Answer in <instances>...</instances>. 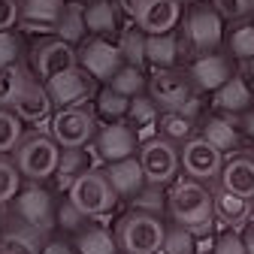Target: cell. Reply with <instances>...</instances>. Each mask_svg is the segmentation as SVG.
<instances>
[{"instance_id": "1", "label": "cell", "mask_w": 254, "mask_h": 254, "mask_svg": "<svg viewBox=\"0 0 254 254\" xmlns=\"http://www.w3.org/2000/svg\"><path fill=\"white\" fill-rule=\"evenodd\" d=\"M167 218L194 230L197 236H209L215 224V190L190 176L176 179L167 185Z\"/></svg>"}, {"instance_id": "2", "label": "cell", "mask_w": 254, "mask_h": 254, "mask_svg": "<svg viewBox=\"0 0 254 254\" xmlns=\"http://www.w3.org/2000/svg\"><path fill=\"white\" fill-rule=\"evenodd\" d=\"M167 236V215H154L130 206L115 224V239L121 254H161Z\"/></svg>"}, {"instance_id": "3", "label": "cell", "mask_w": 254, "mask_h": 254, "mask_svg": "<svg viewBox=\"0 0 254 254\" xmlns=\"http://www.w3.org/2000/svg\"><path fill=\"white\" fill-rule=\"evenodd\" d=\"M148 97L157 103V109H179L188 115H200V97L197 85L188 70L182 67H151L148 73Z\"/></svg>"}, {"instance_id": "4", "label": "cell", "mask_w": 254, "mask_h": 254, "mask_svg": "<svg viewBox=\"0 0 254 254\" xmlns=\"http://www.w3.org/2000/svg\"><path fill=\"white\" fill-rule=\"evenodd\" d=\"M12 157L24 176V182H49L61 161V145L52 133L43 130H27L18 145L12 148Z\"/></svg>"}, {"instance_id": "5", "label": "cell", "mask_w": 254, "mask_h": 254, "mask_svg": "<svg viewBox=\"0 0 254 254\" xmlns=\"http://www.w3.org/2000/svg\"><path fill=\"white\" fill-rule=\"evenodd\" d=\"M139 164H142V173H145V182L148 185H173L179 179V170H182V145L167 139V136H148L145 142H139Z\"/></svg>"}, {"instance_id": "6", "label": "cell", "mask_w": 254, "mask_h": 254, "mask_svg": "<svg viewBox=\"0 0 254 254\" xmlns=\"http://www.w3.org/2000/svg\"><path fill=\"white\" fill-rule=\"evenodd\" d=\"M67 197L88 215V218H100V215H109L115 209V203L121 200L115 194V188L106 176V170H85L82 176L73 179Z\"/></svg>"}, {"instance_id": "7", "label": "cell", "mask_w": 254, "mask_h": 254, "mask_svg": "<svg viewBox=\"0 0 254 254\" xmlns=\"http://www.w3.org/2000/svg\"><path fill=\"white\" fill-rule=\"evenodd\" d=\"M224 15H221L209 0H197L190 3L188 15H185V43L206 55V52H218L224 43Z\"/></svg>"}, {"instance_id": "8", "label": "cell", "mask_w": 254, "mask_h": 254, "mask_svg": "<svg viewBox=\"0 0 254 254\" xmlns=\"http://www.w3.org/2000/svg\"><path fill=\"white\" fill-rule=\"evenodd\" d=\"M49 133L55 136V142L61 148H79V145H91L94 133H97V118L91 109H85L82 103L76 106H61L52 115Z\"/></svg>"}, {"instance_id": "9", "label": "cell", "mask_w": 254, "mask_h": 254, "mask_svg": "<svg viewBox=\"0 0 254 254\" xmlns=\"http://www.w3.org/2000/svg\"><path fill=\"white\" fill-rule=\"evenodd\" d=\"M55 212H58V197L43 182L21 185V190L12 200V215H18L21 221H27V224H34L46 233L55 230Z\"/></svg>"}, {"instance_id": "10", "label": "cell", "mask_w": 254, "mask_h": 254, "mask_svg": "<svg viewBox=\"0 0 254 254\" xmlns=\"http://www.w3.org/2000/svg\"><path fill=\"white\" fill-rule=\"evenodd\" d=\"M91 145H94V154H97L103 164L121 161V157H133L139 151V130L127 118L103 121L97 127V133H94Z\"/></svg>"}, {"instance_id": "11", "label": "cell", "mask_w": 254, "mask_h": 254, "mask_svg": "<svg viewBox=\"0 0 254 254\" xmlns=\"http://www.w3.org/2000/svg\"><path fill=\"white\" fill-rule=\"evenodd\" d=\"M221 167H224V151L215 148L203 133L182 142V170H185V176L212 185V182H218Z\"/></svg>"}, {"instance_id": "12", "label": "cell", "mask_w": 254, "mask_h": 254, "mask_svg": "<svg viewBox=\"0 0 254 254\" xmlns=\"http://www.w3.org/2000/svg\"><path fill=\"white\" fill-rule=\"evenodd\" d=\"M79 64V52L73 43L61 40V37H52V40H40L30 49V70H34L43 82H49L52 76L64 73Z\"/></svg>"}, {"instance_id": "13", "label": "cell", "mask_w": 254, "mask_h": 254, "mask_svg": "<svg viewBox=\"0 0 254 254\" xmlns=\"http://www.w3.org/2000/svg\"><path fill=\"white\" fill-rule=\"evenodd\" d=\"M76 52H79V67H85L97 82H109L124 67V55H121L118 43H109L103 37H94V40L82 43Z\"/></svg>"}, {"instance_id": "14", "label": "cell", "mask_w": 254, "mask_h": 254, "mask_svg": "<svg viewBox=\"0 0 254 254\" xmlns=\"http://www.w3.org/2000/svg\"><path fill=\"white\" fill-rule=\"evenodd\" d=\"M94 82H97V79H94L85 67H79V64H76V67L52 76L46 82V91H49L52 103L61 109V106H76V103L88 100L91 91H94Z\"/></svg>"}, {"instance_id": "15", "label": "cell", "mask_w": 254, "mask_h": 254, "mask_svg": "<svg viewBox=\"0 0 254 254\" xmlns=\"http://www.w3.org/2000/svg\"><path fill=\"white\" fill-rule=\"evenodd\" d=\"M49 233L21 221L18 215H9L0 227V254H40Z\"/></svg>"}, {"instance_id": "16", "label": "cell", "mask_w": 254, "mask_h": 254, "mask_svg": "<svg viewBox=\"0 0 254 254\" xmlns=\"http://www.w3.org/2000/svg\"><path fill=\"white\" fill-rule=\"evenodd\" d=\"M230 52H206V55H197L194 64L188 67L190 79H194L197 91H209L215 94L221 85H224L230 76H233V64H230Z\"/></svg>"}, {"instance_id": "17", "label": "cell", "mask_w": 254, "mask_h": 254, "mask_svg": "<svg viewBox=\"0 0 254 254\" xmlns=\"http://www.w3.org/2000/svg\"><path fill=\"white\" fill-rule=\"evenodd\" d=\"M52 97H49V91H46V82L30 70V76H27V82H24V88L18 91V97H15V103H12V109H15V115L24 121V124H37V121H46L49 115H52Z\"/></svg>"}, {"instance_id": "18", "label": "cell", "mask_w": 254, "mask_h": 254, "mask_svg": "<svg viewBox=\"0 0 254 254\" xmlns=\"http://www.w3.org/2000/svg\"><path fill=\"white\" fill-rule=\"evenodd\" d=\"M218 185L224 190H233L239 197L254 200V154L251 151H233L224 157V167H221Z\"/></svg>"}, {"instance_id": "19", "label": "cell", "mask_w": 254, "mask_h": 254, "mask_svg": "<svg viewBox=\"0 0 254 254\" xmlns=\"http://www.w3.org/2000/svg\"><path fill=\"white\" fill-rule=\"evenodd\" d=\"M133 21L145 34H167L182 21V0H142Z\"/></svg>"}, {"instance_id": "20", "label": "cell", "mask_w": 254, "mask_h": 254, "mask_svg": "<svg viewBox=\"0 0 254 254\" xmlns=\"http://www.w3.org/2000/svg\"><path fill=\"white\" fill-rule=\"evenodd\" d=\"M212 103H215L218 112H224V115H242V112L254 109V88L248 85V79L242 73H233L224 85L215 91Z\"/></svg>"}, {"instance_id": "21", "label": "cell", "mask_w": 254, "mask_h": 254, "mask_svg": "<svg viewBox=\"0 0 254 254\" xmlns=\"http://www.w3.org/2000/svg\"><path fill=\"white\" fill-rule=\"evenodd\" d=\"M106 176H109V182H112V188H115V194H118L121 200H127V203H130L139 190L145 188V173H142V164H139L136 154L106 164Z\"/></svg>"}, {"instance_id": "22", "label": "cell", "mask_w": 254, "mask_h": 254, "mask_svg": "<svg viewBox=\"0 0 254 254\" xmlns=\"http://www.w3.org/2000/svg\"><path fill=\"white\" fill-rule=\"evenodd\" d=\"M145 58H148V67H182L185 40L176 34V30L148 34L145 37Z\"/></svg>"}, {"instance_id": "23", "label": "cell", "mask_w": 254, "mask_h": 254, "mask_svg": "<svg viewBox=\"0 0 254 254\" xmlns=\"http://www.w3.org/2000/svg\"><path fill=\"white\" fill-rule=\"evenodd\" d=\"M254 218V200L239 197L233 190H224L218 185L215 190V221H221L224 227H245Z\"/></svg>"}, {"instance_id": "24", "label": "cell", "mask_w": 254, "mask_h": 254, "mask_svg": "<svg viewBox=\"0 0 254 254\" xmlns=\"http://www.w3.org/2000/svg\"><path fill=\"white\" fill-rule=\"evenodd\" d=\"M203 136L215 145V148H221L224 154H233V151H239L242 148V133H239V124H236V118L233 115H224V112H215V115H206V121H203Z\"/></svg>"}, {"instance_id": "25", "label": "cell", "mask_w": 254, "mask_h": 254, "mask_svg": "<svg viewBox=\"0 0 254 254\" xmlns=\"http://www.w3.org/2000/svg\"><path fill=\"white\" fill-rule=\"evenodd\" d=\"M91 167H94V161H91V151L85 145H79V148H61V161H58V170H55L52 179L58 182L61 190H70L73 179L82 176Z\"/></svg>"}, {"instance_id": "26", "label": "cell", "mask_w": 254, "mask_h": 254, "mask_svg": "<svg viewBox=\"0 0 254 254\" xmlns=\"http://www.w3.org/2000/svg\"><path fill=\"white\" fill-rule=\"evenodd\" d=\"M157 133L182 145L190 136H197V118L188 112H179V109H164L157 115Z\"/></svg>"}, {"instance_id": "27", "label": "cell", "mask_w": 254, "mask_h": 254, "mask_svg": "<svg viewBox=\"0 0 254 254\" xmlns=\"http://www.w3.org/2000/svg\"><path fill=\"white\" fill-rule=\"evenodd\" d=\"M64 3L67 0H18V12L27 24H40V30H55Z\"/></svg>"}, {"instance_id": "28", "label": "cell", "mask_w": 254, "mask_h": 254, "mask_svg": "<svg viewBox=\"0 0 254 254\" xmlns=\"http://www.w3.org/2000/svg\"><path fill=\"white\" fill-rule=\"evenodd\" d=\"M85 27L91 34H115L118 30V3L112 0H91L85 6Z\"/></svg>"}, {"instance_id": "29", "label": "cell", "mask_w": 254, "mask_h": 254, "mask_svg": "<svg viewBox=\"0 0 254 254\" xmlns=\"http://www.w3.org/2000/svg\"><path fill=\"white\" fill-rule=\"evenodd\" d=\"M76 248L79 254H121L115 233L97 224H88L82 233H76Z\"/></svg>"}, {"instance_id": "30", "label": "cell", "mask_w": 254, "mask_h": 254, "mask_svg": "<svg viewBox=\"0 0 254 254\" xmlns=\"http://www.w3.org/2000/svg\"><path fill=\"white\" fill-rule=\"evenodd\" d=\"M145 30L133 21L130 27H124L121 30V37H118V49L124 55V64H133V67L145 70L148 67V58H145Z\"/></svg>"}, {"instance_id": "31", "label": "cell", "mask_w": 254, "mask_h": 254, "mask_svg": "<svg viewBox=\"0 0 254 254\" xmlns=\"http://www.w3.org/2000/svg\"><path fill=\"white\" fill-rule=\"evenodd\" d=\"M127 109H130V97H124V94H121V91H115L109 82L97 91V97H94V112H97L103 121L127 118Z\"/></svg>"}, {"instance_id": "32", "label": "cell", "mask_w": 254, "mask_h": 254, "mask_svg": "<svg viewBox=\"0 0 254 254\" xmlns=\"http://www.w3.org/2000/svg\"><path fill=\"white\" fill-rule=\"evenodd\" d=\"M30 70L24 67L21 61L15 64H0V106H12L15 97H18V91L24 88Z\"/></svg>"}, {"instance_id": "33", "label": "cell", "mask_w": 254, "mask_h": 254, "mask_svg": "<svg viewBox=\"0 0 254 254\" xmlns=\"http://www.w3.org/2000/svg\"><path fill=\"white\" fill-rule=\"evenodd\" d=\"M85 9L79 6V3H64V12L58 15V21H55V34L61 37V40H67V43H79L82 37H85Z\"/></svg>"}, {"instance_id": "34", "label": "cell", "mask_w": 254, "mask_h": 254, "mask_svg": "<svg viewBox=\"0 0 254 254\" xmlns=\"http://www.w3.org/2000/svg\"><path fill=\"white\" fill-rule=\"evenodd\" d=\"M91 224V218L70 200V197H64V200H58V212H55V227L61 230V233H82L85 227Z\"/></svg>"}, {"instance_id": "35", "label": "cell", "mask_w": 254, "mask_h": 254, "mask_svg": "<svg viewBox=\"0 0 254 254\" xmlns=\"http://www.w3.org/2000/svg\"><path fill=\"white\" fill-rule=\"evenodd\" d=\"M24 185V176L15 164V157L9 154H0V206H6L15 200V194L21 190Z\"/></svg>"}, {"instance_id": "36", "label": "cell", "mask_w": 254, "mask_h": 254, "mask_svg": "<svg viewBox=\"0 0 254 254\" xmlns=\"http://www.w3.org/2000/svg\"><path fill=\"white\" fill-rule=\"evenodd\" d=\"M109 85H112L115 91H121L124 97H136V94H145L148 76H145V70L133 67V64H124V67L109 79Z\"/></svg>"}, {"instance_id": "37", "label": "cell", "mask_w": 254, "mask_h": 254, "mask_svg": "<svg viewBox=\"0 0 254 254\" xmlns=\"http://www.w3.org/2000/svg\"><path fill=\"white\" fill-rule=\"evenodd\" d=\"M24 136V121L12 106H0V154H12L18 139Z\"/></svg>"}, {"instance_id": "38", "label": "cell", "mask_w": 254, "mask_h": 254, "mask_svg": "<svg viewBox=\"0 0 254 254\" xmlns=\"http://www.w3.org/2000/svg\"><path fill=\"white\" fill-rule=\"evenodd\" d=\"M194 251H197V233L176 224V221H167V236H164L161 254H194Z\"/></svg>"}, {"instance_id": "39", "label": "cell", "mask_w": 254, "mask_h": 254, "mask_svg": "<svg viewBox=\"0 0 254 254\" xmlns=\"http://www.w3.org/2000/svg\"><path fill=\"white\" fill-rule=\"evenodd\" d=\"M157 115H161V109H157V103L145 94H136V97H130V109H127V121H130L136 130H145V127L157 124Z\"/></svg>"}, {"instance_id": "40", "label": "cell", "mask_w": 254, "mask_h": 254, "mask_svg": "<svg viewBox=\"0 0 254 254\" xmlns=\"http://www.w3.org/2000/svg\"><path fill=\"white\" fill-rule=\"evenodd\" d=\"M227 52L236 58V61H248L254 58V21H242L230 30L227 37Z\"/></svg>"}, {"instance_id": "41", "label": "cell", "mask_w": 254, "mask_h": 254, "mask_svg": "<svg viewBox=\"0 0 254 254\" xmlns=\"http://www.w3.org/2000/svg\"><path fill=\"white\" fill-rule=\"evenodd\" d=\"M130 206L145 209V212H154V215H167V188H164V185H148V182H145V188L130 200Z\"/></svg>"}, {"instance_id": "42", "label": "cell", "mask_w": 254, "mask_h": 254, "mask_svg": "<svg viewBox=\"0 0 254 254\" xmlns=\"http://www.w3.org/2000/svg\"><path fill=\"white\" fill-rule=\"evenodd\" d=\"M212 251L215 254H248L242 233H236V227H224L215 239H212Z\"/></svg>"}, {"instance_id": "43", "label": "cell", "mask_w": 254, "mask_h": 254, "mask_svg": "<svg viewBox=\"0 0 254 254\" xmlns=\"http://www.w3.org/2000/svg\"><path fill=\"white\" fill-rule=\"evenodd\" d=\"M209 3H212L221 15H224V18H230V21L245 18V15L254 12V0H209Z\"/></svg>"}, {"instance_id": "44", "label": "cell", "mask_w": 254, "mask_h": 254, "mask_svg": "<svg viewBox=\"0 0 254 254\" xmlns=\"http://www.w3.org/2000/svg\"><path fill=\"white\" fill-rule=\"evenodd\" d=\"M21 61V43L12 30H0V64H15Z\"/></svg>"}, {"instance_id": "45", "label": "cell", "mask_w": 254, "mask_h": 254, "mask_svg": "<svg viewBox=\"0 0 254 254\" xmlns=\"http://www.w3.org/2000/svg\"><path fill=\"white\" fill-rule=\"evenodd\" d=\"M18 18V0H0V30H12Z\"/></svg>"}, {"instance_id": "46", "label": "cell", "mask_w": 254, "mask_h": 254, "mask_svg": "<svg viewBox=\"0 0 254 254\" xmlns=\"http://www.w3.org/2000/svg\"><path fill=\"white\" fill-rule=\"evenodd\" d=\"M40 254H79V248H76V242H70V239H61V236H49Z\"/></svg>"}, {"instance_id": "47", "label": "cell", "mask_w": 254, "mask_h": 254, "mask_svg": "<svg viewBox=\"0 0 254 254\" xmlns=\"http://www.w3.org/2000/svg\"><path fill=\"white\" fill-rule=\"evenodd\" d=\"M233 118H236V124H239L242 139H254V109H248V112H242V115H233Z\"/></svg>"}, {"instance_id": "48", "label": "cell", "mask_w": 254, "mask_h": 254, "mask_svg": "<svg viewBox=\"0 0 254 254\" xmlns=\"http://www.w3.org/2000/svg\"><path fill=\"white\" fill-rule=\"evenodd\" d=\"M115 3H118V9L124 12V15H136V9H139V3H142V0H115Z\"/></svg>"}, {"instance_id": "49", "label": "cell", "mask_w": 254, "mask_h": 254, "mask_svg": "<svg viewBox=\"0 0 254 254\" xmlns=\"http://www.w3.org/2000/svg\"><path fill=\"white\" fill-rule=\"evenodd\" d=\"M242 239H245L248 254H254V221H248V224L242 227Z\"/></svg>"}, {"instance_id": "50", "label": "cell", "mask_w": 254, "mask_h": 254, "mask_svg": "<svg viewBox=\"0 0 254 254\" xmlns=\"http://www.w3.org/2000/svg\"><path fill=\"white\" fill-rule=\"evenodd\" d=\"M242 76H245V79H248V85L254 88V58H248V61H245V73H242Z\"/></svg>"}, {"instance_id": "51", "label": "cell", "mask_w": 254, "mask_h": 254, "mask_svg": "<svg viewBox=\"0 0 254 254\" xmlns=\"http://www.w3.org/2000/svg\"><path fill=\"white\" fill-rule=\"evenodd\" d=\"M194 254H215V251H212V248H197Z\"/></svg>"}, {"instance_id": "52", "label": "cell", "mask_w": 254, "mask_h": 254, "mask_svg": "<svg viewBox=\"0 0 254 254\" xmlns=\"http://www.w3.org/2000/svg\"><path fill=\"white\" fill-rule=\"evenodd\" d=\"M3 221H6V215H3V206H0V227H3Z\"/></svg>"}, {"instance_id": "53", "label": "cell", "mask_w": 254, "mask_h": 254, "mask_svg": "<svg viewBox=\"0 0 254 254\" xmlns=\"http://www.w3.org/2000/svg\"><path fill=\"white\" fill-rule=\"evenodd\" d=\"M182 3H197V0H182Z\"/></svg>"}]
</instances>
